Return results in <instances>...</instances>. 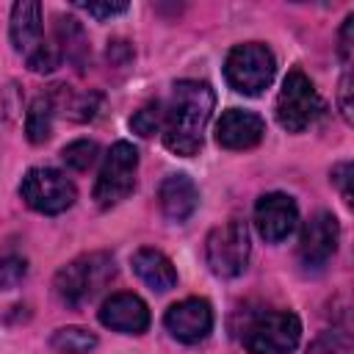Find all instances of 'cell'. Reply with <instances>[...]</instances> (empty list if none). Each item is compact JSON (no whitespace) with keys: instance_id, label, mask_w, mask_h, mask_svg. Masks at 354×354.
<instances>
[{"instance_id":"5b68a950","label":"cell","mask_w":354,"mask_h":354,"mask_svg":"<svg viewBox=\"0 0 354 354\" xmlns=\"http://www.w3.org/2000/svg\"><path fill=\"white\" fill-rule=\"evenodd\" d=\"M321 113H324V100L318 97L313 80L301 69H290L277 97V122L288 133H301Z\"/></svg>"},{"instance_id":"d6986e66","label":"cell","mask_w":354,"mask_h":354,"mask_svg":"<svg viewBox=\"0 0 354 354\" xmlns=\"http://www.w3.org/2000/svg\"><path fill=\"white\" fill-rule=\"evenodd\" d=\"M97 152H100V147H97L94 141L77 138V141H72V144H66V147L61 149V160H64L69 169H75V171H86V169L97 160Z\"/></svg>"},{"instance_id":"4fadbf2b","label":"cell","mask_w":354,"mask_h":354,"mask_svg":"<svg viewBox=\"0 0 354 354\" xmlns=\"http://www.w3.org/2000/svg\"><path fill=\"white\" fill-rule=\"evenodd\" d=\"M100 324L122 335H144L149 326V307L136 293H113L100 307Z\"/></svg>"},{"instance_id":"9c48e42d","label":"cell","mask_w":354,"mask_h":354,"mask_svg":"<svg viewBox=\"0 0 354 354\" xmlns=\"http://www.w3.org/2000/svg\"><path fill=\"white\" fill-rule=\"evenodd\" d=\"M19 196L25 199L30 210L44 213V216H58L75 205L77 191L64 171L50 169V166H36L22 177Z\"/></svg>"},{"instance_id":"277c9868","label":"cell","mask_w":354,"mask_h":354,"mask_svg":"<svg viewBox=\"0 0 354 354\" xmlns=\"http://www.w3.org/2000/svg\"><path fill=\"white\" fill-rule=\"evenodd\" d=\"M274 72H277V58L260 41H246V44L232 47L224 61L227 83L235 91L249 94V97H257L260 91H266L274 80Z\"/></svg>"},{"instance_id":"7a4b0ae2","label":"cell","mask_w":354,"mask_h":354,"mask_svg":"<svg viewBox=\"0 0 354 354\" xmlns=\"http://www.w3.org/2000/svg\"><path fill=\"white\" fill-rule=\"evenodd\" d=\"M11 44L25 58V64L33 72H53L61 64V47L58 41H50L44 36L41 22V6L36 0H22L11 6Z\"/></svg>"},{"instance_id":"603a6c76","label":"cell","mask_w":354,"mask_h":354,"mask_svg":"<svg viewBox=\"0 0 354 354\" xmlns=\"http://www.w3.org/2000/svg\"><path fill=\"white\" fill-rule=\"evenodd\" d=\"M348 174H351V163L346 160V163H337L335 169H332V180L340 185V194H343V202L348 205L351 202V191H348Z\"/></svg>"},{"instance_id":"5bb4252c","label":"cell","mask_w":354,"mask_h":354,"mask_svg":"<svg viewBox=\"0 0 354 354\" xmlns=\"http://www.w3.org/2000/svg\"><path fill=\"white\" fill-rule=\"evenodd\" d=\"M266 136V122L263 116L252 113V111H241V108H230L221 113L218 124H216V141L224 149H252L263 141Z\"/></svg>"},{"instance_id":"e0dca14e","label":"cell","mask_w":354,"mask_h":354,"mask_svg":"<svg viewBox=\"0 0 354 354\" xmlns=\"http://www.w3.org/2000/svg\"><path fill=\"white\" fill-rule=\"evenodd\" d=\"M25 133L30 144H44L53 133V97L41 94L30 102L28 116H25Z\"/></svg>"},{"instance_id":"ba28073f","label":"cell","mask_w":354,"mask_h":354,"mask_svg":"<svg viewBox=\"0 0 354 354\" xmlns=\"http://www.w3.org/2000/svg\"><path fill=\"white\" fill-rule=\"evenodd\" d=\"M301 321L290 310H274L257 315L243 329V348L249 354H288L299 346Z\"/></svg>"},{"instance_id":"8fae6325","label":"cell","mask_w":354,"mask_h":354,"mask_svg":"<svg viewBox=\"0 0 354 354\" xmlns=\"http://www.w3.org/2000/svg\"><path fill=\"white\" fill-rule=\"evenodd\" d=\"M163 326L169 329V335L180 343H199L210 335L213 329V310L207 299L191 296L183 299L177 304H171L163 315Z\"/></svg>"},{"instance_id":"52a82bcc","label":"cell","mask_w":354,"mask_h":354,"mask_svg":"<svg viewBox=\"0 0 354 354\" xmlns=\"http://www.w3.org/2000/svg\"><path fill=\"white\" fill-rule=\"evenodd\" d=\"M249 230L241 218H230L221 227L210 230L207 241H205V260L210 266V271L216 277H238L243 274L246 263H249Z\"/></svg>"},{"instance_id":"ffe728a7","label":"cell","mask_w":354,"mask_h":354,"mask_svg":"<svg viewBox=\"0 0 354 354\" xmlns=\"http://www.w3.org/2000/svg\"><path fill=\"white\" fill-rule=\"evenodd\" d=\"M130 127L138 133V136H144V138H149V136H155L160 127H163V105L155 100V102H147L141 111H136L133 116H130Z\"/></svg>"},{"instance_id":"44dd1931","label":"cell","mask_w":354,"mask_h":354,"mask_svg":"<svg viewBox=\"0 0 354 354\" xmlns=\"http://www.w3.org/2000/svg\"><path fill=\"white\" fill-rule=\"evenodd\" d=\"M25 277H28V260L22 254H14V252L0 254V290L17 288Z\"/></svg>"},{"instance_id":"2e32d148","label":"cell","mask_w":354,"mask_h":354,"mask_svg":"<svg viewBox=\"0 0 354 354\" xmlns=\"http://www.w3.org/2000/svg\"><path fill=\"white\" fill-rule=\"evenodd\" d=\"M133 271L144 285H149L158 293H166L177 285V271L171 260L160 249H152V246H144L133 254Z\"/></svg>"},{"instance_id":"3957f363","label":"cell","mask_w":354,"mask_h":354,"mask_svg":"<svg viewBox=\"0 0 354 354\" xmlns=\"http://www.w3.org/2000/svg\"><path fill=\"white\" fill-rule=\"evenodd\" d=\"M113 274H116V263L108 252H86L55 274L53 290L61 304L83 307L113 279Z\"/></svg>"},{"instance_id":"8992f818","label":"cell","mask_w":354,"mask_h":354,"mask_svg":"<svg viewBox=\"0 0 354 354\" xmlns=\"http://www.w3.org/2000/svg\"><path fill=\"white\" fill-rule=\"evenodd\" d=\"M136 171H138V149L130 141H116L94 183V199L100 207H113L122 199H127L136 188Z\"/></svg>"},{"instance_id":"7c38bea8","label":"cell","mask_w":354,"mask_h":354,"mask_svg":"<svg viewBox=\"0 0 354 354\" xmlns=\"http://www.w3.org/2000/svg\"><path fill=\"white\" fill-rule=\"evenodd\" d=\"M296 221H299V207L288 194L271 191V194H263L254 205V227L260 238L268 243L285 241L296 230Z\"/></svg>"},{"instance_id":"9a60e30c","label":"cell","mask_w":354,"mask_h":354,"mask_svg":"<svg viewBox=\"0 0 354 354\" xmlns=\"http://www.w3.org/2000/svg\"><path fill=\"white\" fill-rule=\"evenodd\" d=\"M160 210L169 221H185L199 207V188L188 174H169L158 188Z\"/></svg>"},{"instance_id":"7402d4cb","label":"cell","mask_w":354,"mask_h":354,"mask_svg":"<svg viewBox=\"0 0 354 354\" xmlns=\"http://www.w3.org/2000/svg\"><path fill=\"white\" fill-rule=\"evenodd\" d=\"M77 8H83L88 17L105 19V17H116L127 11V3H77Z\"/></svg>"},{"instance_id":"ac0fdd59","label":"cell","mask_w":354,"mask_h":354,"mask_svg":"<svg viewBox=\"0 0 354 354\" xmlns=\"http://www.w3.org/2000/svg\"><path fill=\"white\" fill-rule=\"evenodd\" d=\"M50 346L58 354H88L97 346V335L83 326H61L53 332Z\"/></svg>"},{"instance_id":"30bf717a","label":"cell","mask_w":354,"mask_h":354,"mask_svg":"<svg viewBox=\"0 0 354 354\" xmlns=\"http://www.w3.org/2000/svg\"><path fill=\"white\" fill-rule=\"evenodd\" d=\"M340 224L329 210H318L301 230L299 238V263L304 271H321L337 252Z\"/></svg>"},{"instance_id":"6da1fadb","label":"cell","mask_w":354,"mask_h":354,"mask_svg":"<svg viewBox=\"0 0 354 354\" xmlns=\"http://www.w3.org/2000/svg\"><path fill=\"white\" fill-rule=\"evenodd\" d=\"M216 94L205 80H180L174 83L171 100L163 111V144L174 155L191 158L199 152L205 127L213 116Z\"/></svg>"}]
</instances>
